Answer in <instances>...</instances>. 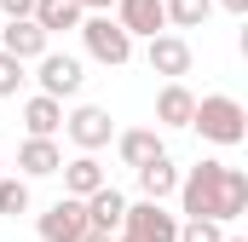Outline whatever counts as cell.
<instances>
[{"label":"cell","mask_w":248,"mask_h":242,"mask_svg":"<svg viewBox=\"0 0 248 242\" xmlns=\"http://www.w3.org/2000/svg\"><path fill=\"white\" fill-rule=\"evenodd\" d=\"M179 213L185 219H214L231 225L248 213V173L225 167V162H196L190 173H179Z\"/></svg>","instance_id":"6da1fadb"},{"label":"cell","mask_w":248,"mask_h":242,"mask_svg":"<svg viewBox=\"0 0 248 242\" xmlns=\"http://www.w3.org/2000/svg\"><path fill=\"white\" fill-rule=\"evenodd\" d=\"M190 127H196L208 144H225V150H231V144H243V138H248V110L231 98V92H202Z\"/></svg>","instance_id":"7a4b0ae2"},{"label":"cell","mask_w":248,"mask_h":242,"mask_svg":"<svg viewBox=\"0 0 248 242\" xmlns=\"http://www.w3.org/2000/svg\"><path fill=\"white\" fill-rule=\"evenodd\" d=\"M81 46L93 52L98 63H110V69H122V63H133V41H127V29L110 17V12H98V17H81Z\"/></svg>","instance_id":"3957f363"},{"label":"cell","mask_w":248,"mask_h":242,"mask_svg":"<svg viewBox=\"0 0 248 242\" xmlns=\"http://www.w3.org/2000/svg\"><path fill=\"white\" fill-rule=\"evenodd\" d=\"M63 133H69V144L81 150V156H98L110 138H116V121L104 104H75L69 116H63Z\"/></svg>","instance_id":"277c9868"},{"label":"cell","mask_w":248,"mask_h":242,"mask_svg":"<svg viewBox=\"0 0 248 242\" xmlns=\"http://www.w3.org/2000/svg\"><path fill=\"white\" fill-rule=\"evenodd\" d=\"M122 237H133V242H179V213H168L162 202H127Z\"/></svg>","instance_id":"5b68a950"},{"label":"cell","mask_w":248,"mask_h":242,"mask_svg":"<svg viewBox=\"0 0 248 242\" xmlns=\"http://www.w3.org/2000/svg\"><path fill=\"white\" fill-rule=\"evenodd\" d=\"M35 81H41V98H75L81 92V81H87V69L81 58H69V52H46V58H35Z\"/></svg>","instance_id":"8992f818"},{"label":"cell","mask_w":248,"mask_h":242,"mask_svg":"<svg viewBox=\"0 0 248 242\" xmlns=\"http://www.w3.org/2000/svg\"><path fill=\"white\" fill-rule=\"evenodd\" d=\"M144 63H150V75H162V81H185L190 75V41L185 35H156V41H144Z\"/></svg>","instance_id":"52a82bcc"},{"label":"cell","mask_w":248,"mask_h":242,"mask_svg":"<svg viewBox=\"0 0 248 242\" xmlns=\"http://www.w3.org/2000/svg\"><path fill=\"white\" fill-rule=\"evenodd\" d=\"M35 231H41V242H81L87 237V208H81L75 196H58V202L35 219Z\"/></svg>","instance_id":"ba28073f"},{"label":"cell","mask_w":248,"mask_h":242,"mask_svg":"<svg viewBox=\"0 0 248 242\" xmlns=\"http://www.w3.org/2000/svg\"><path fill=\"white\" fill-rule=\"evenodd\" d=\"M110 17L127 29V41H156V35H168V12H162V0H116Z\"/></svg>","instance_id":"9c48e42d"},{"label":"cell","mask_w":248,"mask_h":242,"mask_svg":"<svg viewBox=\"0 0 248 242\" xmlns=\"http://www.w3.org/2000/svg\"><path fill=\"white\" fill-rule=\"evenodd\" d=\"M87 231L93 237H122V219H127V196L116 190V184H104V190H93L87 202Z\"/></svg>","instance_id":"30bf717a"},{"label":"cell","mask_w":248,"mask_h":242,"mask_svg":"<svg viewBox=\"0 0 248 242\" xmlns=\"http://www.w3.org/2000/svg\"><path fill=\"white\" fill-rule=\"evenodd\" d=\"M0 52L17 58V63H35V58L52 52V41L35 29V17H23V23H6V29H0Z\"/></svg>","instance_id":"8fae6325"},{"label":"cell","mask_w":248,"mask_h":242,"mask_svg":"<svg viewBox=\"0 0 248 242\" xmlns=\"http://www.w3.org/2000/svg\"><path fill=\"white\" fill-rule=\"evenodd\" d=\"M116 150H122V162L139 173L144 162H156V156H168V144H162V133L156 127H127V133H116Z\"/></svg>","instance_id":"7c38bea8"},{"label":"cell","mask_w":248,"mask_h":242,"mask_svg":"<svg viewBox=\"0 0 248 242\" xmlns=\"http://www.w3.org/2000/svg\"><path fill=\"white\" fill-rule=\"evenodd\" d=\"M168 196H179V167L173 156H156L139 167V202H168Z\"/></svg>","instance_id":"4fadbf2b"},{"label":"cell","mask_w":248,"mask_h":242,"mask_svg":"<svg viewBox=\"0 0 248 242\" xmlns=\"http://www.w3.org/2000/svg\"><path fill=\"white\" fill-rule=\"evenodd\" d=\"M190 116H196V92L185 81H168L156 92V127H190Z\"/></svg>","instance_id":"5bb4252c"},{"label":"cell","mask_w":248,"mask_h":242,"mask_svg":"<svg viewBox=\"0 0 248 242\" xmlns=\"http://www.w3.org/2000/svg\"><path fill=\"white\" fill-rule=\"evenodd\" d=\"M17 167H23V179H46V173H58V167H63L58 138H23V144H17Z\"/></svg>","instance_id":"9a60e30c"},{"label":"cell","mask_w":248,"mask_h":242,"mask_svg":"<svg viewBox=\"0 0 248 242\" xmlns=\"http://www.w3.org/2000/svg\"><path fill=\"white\" fill-rule=\"evenodd\" d=\"M63 173V196H75V202H87L93 190H104V167H98V156H75V162H63L58 167Z\"/></svg>","instance_id":"2e32d148"},{"label":"cell","mask_w":248,"mask_h":242,"mask_svg":"<svg viewBox=\"0 0 248 242\" xmlns=\"http://www.w3.org/2000/svg\"><path fill=\"white\" fill-rule=\"evenodd\" d=\"M81 17H87V12H81L75 0H35V29H41L46 41L63 35V29H81Z\"/></svg>","instance_id":"e0dca14e"},{"label":"cell","mask_w":248,"mask_h":242,"mask_svg":"<svg viewBox=\"0 0 248 242\" xmlns=\"http://www.w3.org/2000/svg\"><path fill=\"white\" fill-rule=\"evenodd\" d=\"M23 127H29V138H52V133L63 127V104H58V98H41V92H35V98L23 104Z\"/></svg>","instance_id":"ac0fdd59"},{"label":"cell","mask_w":248,"mask_h":242,"mask_svg":"<svg viewBox=\"0 0 248 242\" xmlns=\"http://www.w3.org/2000/svg\"><path fill=\"white\" fill-rule=\"evenodd\" d=\"M162 12H168V23H173V35H179V29H202V23H208L214 0H162Z\"/></svg>","instance_id":"d6986e66"},{"label":"cell","mask_w":248,"mask_h":242,"mask_svg":"<svg viewBox=\"0 0 248 242\" xmlns=\"http://www.w3.org/2000/svg\"><path fill=\"white\" fill-rule=\"evenodd\" d=\"M0 213H6V219L29 213V179H12V173H0Z\"/></svg>","instance_id":"ffe728a7"},{"label":"cell","mask_w":248,"mask_h":242,"mask_svg":"<svg viewBox=\"0 0 248 242\" xmlns=\"http://www.w3.org/2000/svg\"><path fill=\"white\" fill-rule=\"evenodd\" d=\"M179 242H225V225H214V219H179Z\"/></svg>","instance_id":"44dd1931"},{"label":"cell","mask_w":248,"mask_h":242,"mask_svg":"<svg viewBox=\"0 0 248 242\" xmlns=\"http://www.w3.org/2000/svg\"><path fill=\"white\" fill-rule=\"evenodd\" d=\"M23 81H29V75H23V63L0 52V98H17V87H23Z\"/></svg>","instance_id":"7402d4cb"},{"label":"cell","mask_w":248,"mask_h":242,"mask_svg":"<svg viewBox=\"0 0 248 242\" xmlns=\"http://www.w3.org/2000/svg\"><path fill=\"white\" fill-rule=\"evenodd\" d=\"M0 12H6V23H23V17H35V0H0Z\"/></svg>","instance_id":"603a6c76"},{"label":"cell","mask_w":248,"mask_h":242,"mask_svg":"<svg viewBox=\"0 0 248 242\" xmlns=\"http://www.w3.org/2000/svg\"><path fill=\"white\" fill-rule=\"evenodd\" d=\"M75 6H81L87 17H98V12H116V0H75Z\"/></svg>","instance_id":"cb8c5ba5"},{"label":"cell","mask_w":248,"mask_h":242,"mask_svg":"<svg viewBox=\"0 0 248 242\" xmlns=\"http://www.w3.org/2000/svg\"><path fill=\"white\" fill-rule=\"evenodd\" d=\"M225 12H237V17H248V0H219Z\"/></svg>","instance_id":"d4e9b609"},{"label":"cell","mask_w":248,"mask_h":242,"mask_svg":"<svg viewBox=\"0 0 248 242\" xmlns=\"http://www.w3.org/2000/svg\"><path fill=\"white\" fill-rule=\"evenodd\" d=\"M81 242H116V237H93V231H87V237H81Z\"/></svg>","instance_id":"484cf974"},{"label":"cell","mask_w":248,"mask_h":242,"mask_svg":"<svg viewBox=\"0 0 248 242\" xmlns=\"http://www.w3.org/2000/svg\"><path fill=\"white\" fill-rule=\"evenodd\" d=\"M225 242H243V237H225Z\"/></svg>","instance_id":"4316f807"},{"label":"cell","mask_w":248,"mask_h":242,"mask_svg":"<svg viewBox=\"0 0 248 242\" xmlns=\"http://www.w3.org/2000/svg\"><path fill=\"white\" fill-rule=\"evenodd\" d=\"M116 242H133V237H116Z\"/></svg>","instance_id":"83f0119b"},{"label":"cell","mask_w":248,"mask_h":242,"mask_svg":"<svg viewBox=\"0 0 248 242\" xmlns=\"http://www.w3.org/2000/svg\"><path fill=\"white\" fill-rule=\"evenodd\" d=\"M0 173H6V167H0Z\"/></svg>","instance_id":"f1b7e54d"}]
</instances>
